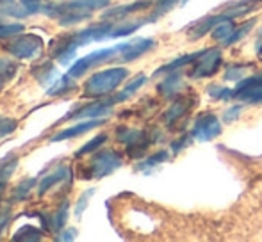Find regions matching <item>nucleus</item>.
Wrapping results in <instances>:
<instances>
[{
    "instance_id": "1",
    "label": "nucleus",
    "mask_w": 262,
    "mask_h": 242,
    "mask_svg": "<svg viewBox=\"0 0 262 242\" xmlns=\"http://www.w3.org/2000/svg\"><path fill=\"white\" fill-rule=\"evenodd\" d=\"M128 77L127 68H107L97 71L86 80L84 84V96L90 98H102L107 94H113L125 79Z\"/></svg>"
},
{
    "instance_id": "2",
    "label": "nucleus",
    "mask_w": 262,
    "mask_h": 242,
    "mask_svg": "<svg viewBox=\"0 0 262 242\" xmlns=\"http://www.w3.org/2000/svg\"><path fill=\"white\" fill-rule=\"evenodd\" d=\"M123 157L114 150H102L97 152V155L88 162V167L84 171V180H100V178L109 177L111 173L121 167Z\"/></svg>"
},
{
    "instance_id": "3",
    "label": "nucleus",
    "mask_w": 262,
    "mask_h": 242,
    "mask_svg": "<svg viewBox=\"0 0 262 242\" xmlns=\"http://www.w3.org/2000/svg\"><path fill=\"white\" fill-rule=\"evenodd\" d=\"M116 56H120V45L111 46V49L95 50V52H91L90 56H86V57H82V59L73 62V64L70 66V69H68V75L73 77V79H79V77H82L90 68L102 64V62L113 59V57H116Z\"/></svg>"
},
{
    "instance_id": "4",
    "label": "nucleus",
    "mask_w": 262,
    "mask_h": 242,
    "mask_svg": "<svg viewBox=\"0 0 262 242\" xmlns=\"http://www.w3.org/2000/svg\"><path fill=\"white\" fill-rule=\"evenodd\" d=\"M43 39L38 34H24L7 45V52L16 59H34L43 52Z\"/></svg>"
},
{
    "instance_id": "5",
    "label": "nucleus",
    "mask_w": 262,
    "mask_h": 242,
    "mask_svg": "<svg viewBox=\"0 0 262 242\" xmlns=\"http://www.w3.org/2000/svg\"><path fill=\"white\" fill-rule=\"evenodd\" d=\"M114 29V21L111 20H105L104 21H98V23H93L90 27L82 29V31L75 32L72 34V43L75 49L79 46H86L90 43H95V41H104V39H111V32Z\"/></svg>"
},
{
    "instance_id": "6",
    "label": "nucleus",
    "mask_w": 262,
    "mask_h": 242,
    "mask_svg": "<svg viewBox=\"0 0 262 242\" xmlns=\"http://www.w3.org/2000/svg\"><path fill=\"white\" fill-rule=\"evenodd\" d=\"M221 61H223L221 59V52L217 49L204 50V54L193 62V69L189 71V77H193V79H207V77H212L220 69Z\"/></svg>"
},
{
    "instance_id": "7",
    "label": "nucleus",
    "mask_w": 262,
    "mask_h": 242,
    "mask_svg": "<svg viewBox=\"0 0 262 242\" xmlns=\"http://www.w3.org/2000/svg\"><path fill=\"white\" fill-rule=\"evenodd\" d=\"M221 134V125L214 114H202L200 118L194 121L193 130H191V137L198 139V141H210L216 135Z\"/></svg>"
},
{
    "instance_id": "8",
    "label": "nucleus",
    "mask_w": 262,
    "mask_h": 242,
    "mask_svg": "<svg viewBox=\"0 0 262 242\" xmlns=\"http://www.w3.org/2000/svg\"><path fill=\"white\" fill-rule=\"evenodd\" d=\"M113 107H114V105L111 104L109 100H105V102H95V104H90V105H86V107H79L77 111H73V112H70V114H66L61 121L105 118V116H109L111 112H113Z\"/></svg>"
},
{
    "instance_id": "9",
    "label": "nucleus",
    "mask_w": 262,
    "mask_h": 242,
    "mask_svg": "<svg viewBox=\"0 0 262 242\" xmlns=\"http://www.w3.org/2000/svg\"><path fill=\"white\" fill-rule=\"evenodd\" d=\"M198 98L194 96V94H186V96H180L179 100L175 102V104L171 105V107L168 109V111L164 112V123L168 125V127H175L177 121H180L182 118H186L187 114H189L191 111H193V107L196 105Z\"/></svg>"
},
{
    "instance_id": "10",
    "label": "nucleus",
    "mask_w": 262,
    "mask_h": 242,
    "mask_svg": "<svg viewBox=\"0 0 262 242\" xmlns=\"http://www.w3.org/2000/svg\"><path fill=\"white\" fill-rule=\"evenodd\" d=\"M154 46H156V41H154V39H145V38L132 39V41H128V43H121L120 61H123V62L136 61L141 56H145L146 52H150Z\"/></svg>"
},
{
    "instance_id": "11",
    "label": "nucleus",
    "mask_w": 262,
    "mask_h": 242,
    "mask_svg": "<svg viewBox=\"0 0 262 242\" xmlns=\"http://www.w3.org/2000/svg\"><path fill=\"white\" fill-rule=\"evenodd\" d=\"M105 123L104 118H95V119H88V121H80V123L73 125L70 128H64V130L57 132L55 135L50 137L52 142H59V141H66V139H73V137H79V135L86 134V132L93 130L97 127H102Z\"/></svg>"
},
{
    "instance_id": "12",
    "label": "nucleus",
    "mask_w": 262,
    "mask_h": 242,
    "mask_svg": "<svg viewBox=\"0 0 262 242\" xmlns=\"http://www.w3.org/2000/svg\"><path fill=\"white\" fill-rule=\"evenodd\" d=\"M157 0H136L132 4H125V6H118V7H113V9H107L102 18L105 20H116V18H125L132 13H138V11H145L148 7H154L156 6Z\"/></svg>"
},
{
    "instance_id": "13",
    "label": "nucleus",
    "mask_w": 262,
    "mask_h": 242,
    "mask_svg": "<svg viewBox=\"0 0 262 242\" xmlns=\"http://www.w3.org/2000/svg\"><path fill=\"white\" fill-rule=\"evenodd\" d=\"M70 175H72V173H70V170L66 166L57 167L54 173L47 175V177H43L41 180H39V183H38V194H39V196H45L47 190H50L54 185H57V183L64 182L66 178H70Z\"/></svg>"
},
{
    "instance_id": "14",
    "label": "nucleus",
    "mask_w": 262,
    "mask_h": 242,
    "mask_svg": "<svg viewBox=\"0 0 262 242\" xmlns=\"http://www.w3.org/2000/svg\"><path fill=\"white\" fill-rule=\"evenodd\" d=\"M32 75L36 77V80H38L41 86H47V87H50L55 82V80L59 79L57 69H55V66L50 61L39 62V64L36 66L34 69H32Z\"/></svg>"
},
{
    "instance_id": "15",
    "label": "nucleus",
    "mask_w": 262,
    "mask_h": 242,
    "mask_svg": "<svg viewBox=\"0 0 262 242\" xmlns=\"http://www.w3.org/2000/svg\"><path fill=\"white\" fill-rule=\"evenodd\" d=\"M227 18L228 16H225V14H220V16H210V18H205V20L196 21V23L193 25V29H191V32H189V39H191V41H196V39H200L202 36H205L209 31L212 32V29L216 27L220 21L227 20ZM230 20H232V18H230Z\"/></svg>"
},
{
    "instance_id": "16",
    "label": "nucleus",
    "mask_w": 262,
    "mask_h": 242,
    "mask_svg": "<svg viewBox=\"0 0 262 242\" xmlns=\"http://www.w3.org/2000/svg\"><path fill=\"white\" fill-rule=\"evenodd\" d=\"M184 80H182V75L180 73H171L168 75L161 84H159L157 91L162 94V96H175L179 93V89L182 87Z\"/></svg>"
},
{
    "instance_id": "17",
    "label": "nucleus",
    "mask_w": 262,
    "mask_h": 242,
    "mask_svg": "<svg viewBox=\"0 0 262 242\" xmlns=\"http://www.w3.org/2000/svg\"><path fill=\"white\" fill-rule=\"evenodd\" d=\"M75 80H77V79L70 77L68 73H66L64 77H59V79L55 80L52 86L49 87L47 94H49V96H61V94L72 93V89H75V87H77Z\"/></svg>"
},
{
    "instance_id": "18",
    "label": "nucleus",
    "mask_w": 262,
    "mask_h": 242,
    "mask_svg": "<svg viewBox=\"0 0 262 242\" xmlns=\"http://www.w3.org/2000/svg\"><path fill=\"white\" fill-rule=\"evenodd\" d=\"M145 82H146V77H145V75H138L134 80H132L130 84H128L127 87H125L123 91H120V93H118V94H114V96H111V98H109V102H111V104H113V105H116V104H120V102L128 100V98H130L132 94H134L136 91H138L139 87H141Z\"/></svg>"
},
{
    "instance_id": "19",
    "label": "nucleus",
    "mask_w": 262,
    "mask_h": 242,
    "mask_svg": "<svg viewBox=\"0 0 262 242\" xmlns=\"http://www.w3.org/2000/svg\"><path fill=\"white\" fill-rule=\"evenodd\" d=\"M0 13L7 14V16H14V18H25L29 14H32L24 4H18L14 0H0Z\"/></svg>"
},
{
    "instance_id": "20",
    "label": "nucleus",
    "mask_w": 262,
    "mask_h": 242,
    "mask_svg": "<svg viewBox=\"0 0 262 242\" xmlns=\"http://www.w3.org/2000/svg\"><path fill=\"white\" fill-rule=\"evenodd\" d=\"M43 239V232L36 226H31V225H25L21 226L20 230H16L13 235V240L14 242H38Z\"/></svg>"
},
{
    "instance_id": "21",
    "label": "nucleus",
    "mask_w": 262,
    "mask_h": 242,
    "mask_svg": "<svg viewBox=\"0 0 262 242\" xmlns=\"http://www.w3.org/2000/svg\"><path fill=\"white\" fill-rule=\"evenodd\" d=\"M146 23V20L143 21H128V20H121L120 23H114V29L111 32V38H123V36L134 34L138 29H141Z\"/></svg>"
},
{
    "instance_id": "22",
    "label": "nucleus",
    "mask_w": 262,
    "mask_h": 242,
    "mask_svg": "<svg viewBox=\"0 0 262 242\" xmlns=\"http://www.w3.org/2000/svg\"><path fill=\"white\" fill-rule=\"evenodd\" d=\"M262 87V75H253V77H246L245 80L237 84L235 87V93H232V96H241L245 93H252V91H257Z\"/></svg>"
},
{
    "instance_id": "23",
    "label": "nucleus",
    "mask_w": 262,
    "mask_h": 242,
    "mask_svg": "<svg viewBox=\"0 0 262 242\" xmlns=\"http://www.w3.org/2000/svg\"><path fill=\"white\" fill-rule=\"evenodd\" d=\"M234 29H235V23L230 20V18H227V20L220 21V23L212 29V38L216 39V41H220V43H223V45H225V43L230 39Z\"/></svg>"
},
{
    "instance_id": "24",
    "label": "nucleus",
    "mask_w": 262,
    "mask_h": 242,
    "mask_svg": "<svg viewBox=\"0 0 262 242\" xmlns=\"http://www.w3.org/2000/svg\"><path fill=\"white\" fill-rule=\"evenodd\" d=\"M18 167V155L16 153H9L6 159L0 160V183H7L9 177H13V173Z\"/></svg>"
},
{
    "instance_id": "25",
    "label": "nucleus",
    "mask_w": 262,
    "mask_h": 242,
    "mask_svg": "<svg viewBox=\"0 0 262 242\" xmlns=\"http://www.w3.org/2000/svg\"><path fill=\"white\" fill-rule=\"evenodd\" d=\"M145 134H146V132L136 130V128H130V127L116 128V139L120 142H123L125 146H130V144H134V142H138Z\"/></svg>"
},
{
    "instance_id": "26",
    "label": "nucleus",
    "mask_w": 262,
    "mask_h": 242,
    "mask_svg": "<svg viewBox=\"0 0 262 242\" xmlns=\"http://www.w3.org/2000/svg\"><path fill=\"white\" fill-rule=\"evenodd\" d=\"M16 71H18V62L11 59H0V91L16 75Z\"/></svg>"
},
{
    "instance_id": "27",
    "label": "nucleus",
    "mask_w": 262,
    "mask_h": 242,
    "mask_svg": "<svg viewBox=\"0 0 262 242\" xmlns=\"http://www.w3.org/2000/svg\"><path fill=\"white\" fill-rule=\"evenodd\" d=\"M204 54V50L202 52H196V54H189V56H184V57H180V59H175V61H171L169 64H166V66H162V68H159L157 71H156V75H161V73H168V71H175V69H179V68H182V66H186V64H189V62H194L198 59V57Z\"/></svg>"
},
{
    "instance_id": "28",
    "label": "nucleus",
    "mask_w": 262,
    "mask_h": 242,
    "mask_svg": "<svg viewBox=\"0 0 262 242\" xmlns=\"http://www.w3.org/2000/svg\"><path fill=\"white\" fill-rule=\"evenodd\" d=\"M36 183H38L36 178H25V180H21L13 190V201H24L31 194V190L34 189Z\"/></svg>"
},
{
    "instance_id": "29",
    "label": "nucleus",
    "mask_w": 262,
    "mask_h": 242,
    "mask_svg": "<svg viewBox=\"0 0 262 242\" xmlns=\"http://www.w3.org/2000/svg\"><path fill=\"white\" fill-rule=\"evenodd\" d=\"M68 205H70L68 201H62V203L59 205V210L52 215V228L55 232H61V230L64 228L66 221H68V214H70Z\"/></svg>"
},
{
    "instance_id": "30",
    "label": "nucleus",
    "mask_w": 262,
    "mask_h": 242,
    "mask_svg": "<svg viewBox=\"0 0 262 242\" xmlns=\"http://www.w3.org/2000/svg\"><path fill=\"white\" fill-rule=\"evenodd\" d=\"M107 141V134H98V135H95L91 141H88L86 144L82 146L80 150H77L75 152V157H84V155H88V153H93V152H97L98 148H100L102 144Z\"/></svg>"
},
{
    "instance_id": "31",
    "label": "nucleus",
    "mask_w": 262,
    "mask_h": 242,
    "mask_svg": "<svg viewBox=\"0 0 262 242\" xmlns=\"http://www.w3.org/2000/svg\"><path fill=\"white\" fill-rule=\"evenodd\" d=\"M175 4H177V0H157L156 6L152 7V9H154L152 14L146 18V21H156L157 18L164 16L168 11L173 9V6H175Z\"/></svg>"
},
{
    "instance_id": "32",
    "label": "nucleus",
    "mask_w": 262,
    "mask_h": 242,
    "mask_svg": "<svg viewBox=\"0 0 262 242\" xmlns=\"http://www.w3.org/2000/svg\"><path fill=\"white\" fill-rule=\"evenodd\" d=\"M168 152L166 150H161V152H157V153H154L152 157H148V159H145L141 164H138V167L136 170L138 171H143V170H150V167H156L159 166L161 162H166L168 160Z\"/></svg>"
},
{
    "instance_id": "33",
    "label": "nucleus",
    "mask_w": 262,
    "mask_h": 242,
    "mask_svg": "<svg viewBox=\"0 0 262 242\" xmlns=\"http://www.w3.org/2000/svg\"><path fill=\"white\" fill-rule=\"evenodd\" d=\"M253 25H255V20L252 18V20H248V23H243L241 27H235L234 32H232V36H230V39H228V41L225 43V45L228 46V45H234V43H237L239 39H243L246 34H248L250 31H252Z\"/></svg>"
},
{
    "instance_id": "34",
    "label": "nucleus",
    "mask_w": 262,
    "mask_h": 242,
    "mask_svg": "<svg viewBox=\"0 0 262 242\" xmlns=\"http://www.w3.org/2000/svg\"><path fill=\"white\" fill-rule=\"evenodd\" d=\"M25 31V27L21 23H7V25H0V39H7V38H14V36L21 34Z\"/></svg>"
},
{
    "instance_id": "35",
    "label": "nucleus",
    "mask_w": 262,
    "mask_h": 242,
    "mask_svg": "<svg viewBox=\"0 0 262 242\" xmlns=\"http://www.w3.org/2000/svg\"><path fill=\"white\" fill-rule=\"evenodd\" d=\"M250 68V64H232L227 68V71H225V80H239L241 77H245L246 69Z\"/></svg>"
},
{
    "instance_id": "36",
    "label": "nucleus",
    "mask_w": 262,
    "mask_h": 242,
    "mask_svg": "<svg viewBox=\"0 0 262 242\" xmlns=\"http://www.w3.org/2000/svg\"><path fill=\"white\" fill-rule=\"evenodd\" d=\"M18 127V121L13 118H2L0 119V139L6 137V135L13 134Z\"/></svg>"
},
{
    "instance_id": "37",
    "label": "nucleus",
    "mask_w": 262,
    "mask_h": 242,
    "mask_svg": "<svg viewBox=\"0 0 262 242\" xmlns=\"http://www.w3.org/2000/svg\"><path fill=\"white\" fill-rule=\"evenodd\" d=\"M93 194H95V189H88L86 192L79 198V201H77V207H75V215H77V217H80V215H82V212L86 210L88 201H90V198L93 196Z\"/></svg>"
},
{
    "instance_id": "38",
    "label": "nucleus",
    "mask_w": 262,
    "mask_h": 242,
    "mask_svg": "<svg viewBox=\"0 0 262 242\" xmlns=\"http://www.w3.org/2000/svg\"><path fill=\"white\" fill-rule=\"evenodd\" d=\"M20 2L24 4V6L27 7L32 14H34V13H41V9L45 7L47 0H20Z\"/></svg>"
},
{
    "instance_id": "39",
    "label": "nucleus",
    "mask_w": 262,
    "mask_h": 242,
    "mask_svg": "<svg viewBox=\"0 0 262 242\" xmlns=\"http://www.w3.org/2000/svg\"><path fill=\"white\" fill-rule=\"evenodd\" d=\"M209 94L212 98H220V100H223V98L232 96V91L225 89V87H220V86H210L209 87Z\"/></svg>"
},
{
    "instance_id": "40",
    "label": "nucleus",
    "mask_w": 262,
    "mask_h": 242,
    "mask_svg": "<svg viewBox=\"0 0 262 242\" xmlns=\"http://www.w3.org/2000/svg\"><path fill=\"white\" fill-rule=\"evenodd\" d=\"M191 142V139H189V135H180L179 139H175V141L171 142V150H173V153H179V152H182L184 148H186L187 144Z\"/></svg>"
},
{
    "instance_id": "41",
    "label": "nucleus",
    "mask_w": 262,
    "mask_h": 242,
    "mask_svg": "<svg viewBox=\"0 0 262 242\" xmlns=\"http://www.w3.org/2000/svg\"><path fill=\"white\" fill-rule=\"evenodd\" d=\"M243 112V107L241 105H232L230 109H227L223 114V119L227 121V123H230V121H235L239 118V114Z\"/></svg>"
},
{
    "instance_id": "42",
    "label": "nucleus",
    "mask_w": 262,
    "mask_h": 242,
    "mask_svg": "<svg viewBox=\"0 0 262 242\" xmlns=\"http://www.w3.org/2000/svg\"><path fill=\"white\" fill-rule=\"evenodd\" d=\"M75 237H77V230L68 228V230H62L61 235H55V240H73Z\"/></svg>"
},
{
    "instance_id": "43",
    "label": "nucleus",
    "mask_w": 262,
    "mask_h": 242,
    "mask_svg": "<svg viewBox=\"0 0 262 242\" xmlns=\"http://www.w3.org/2000/svg\"><path fill=\"white\" fill-rule=\"evenodd\" d=\"M7 221H9V214H7V212H4V214H0V233H2V230L6 228Z\"/></svg>"
},
{
    "instance_id": "44",
    "label": "nucleus",
    "mask_w": 262,
    "mask_h": 242,
    "mask_svg": "<svg viewBox=\"0 0 262 242\" xmlns=\"http://www.w3.org/2000/svg\"><path fill=\"white\" fill-rule=\"evenodd\" d=\"M259 56H262V49H260V50H259Z\"/></svg>"
},
{
    "instance_id": "45",
    "label": "nucleus",
    "mask_w": 262,
    "mask_h": 242,
    "mask_svg": "<svg viewBox=\"0 0 262 242\" xmlns=\"http://www.w3.org/2000/svg\"><path fill=\"white\" fill-rule=\"evenodd\" d=\"M259 39H260V41H262V31H260V38H259Z\"/></svg>"
},
{
    "instance_id": "46",
    "label": "nucleus",
    "mask_w": 262,
    "mask_h": 242,
    "mask_svg": "<svg viewBox=\"0 0 262 242\" xmlns=\"http://www.w3.org/2000/svg\"><path fill=\"white\" fill-rule=\"evenodd\" d=\"M187 2V0H182V4H186Z\"/></svg>"
},
{
    "instance_id": "47",
    "label": "nucleus",
    "mask_w": 262,
    "mask_h": 242,
    "mask_svg": "<svg viewBox=\"0 0 262 242\" xmlns=\"http://www.w3.org/2000/svg\"><path fill=\"white\" fill-rule=\"evenodd\" d=\"M260 2H262V0H260Z\"/></svg>"
}]
</instances>
